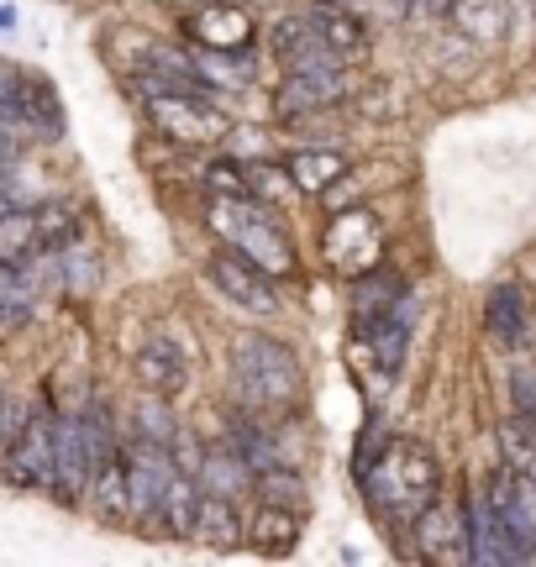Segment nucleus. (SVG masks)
<instances>
[{"label":"nucleus","mask_w":536,"mask_h":567,"mask_svg":"<svg viewBox=\"0 0 536 567\" xmlns=\"http://www.w3.org/2000/svg\"><path fill=\"white\" fill-rule=\"evenodd\" d=\"M352 478L384 526H411L421 509L442 499V463L432 457V446L390 436L384 425H363L352 452Z\"/></svg>","instance_id":"obj_1"},{"label":"nucleus","mask_w":536,"mask_h":567,"mask_svg":"<svg viewBox=\"0 0 536 567\" xmlns=\"http://www.w3.org/2000/svg\"><path fill=\"white\" fill-rule=\"evenodd\" d=\"M227 379H231V405L264 415V421H289L306 405V368L300 352L268 331H237L231 337V358H227Z\"/></svg>","instance_id":"obj_2"},{"label":"nucleus","mask_w":536,"mask_h":567,"mask_svg":"<svg viewBox=\"0 0 536 567\" xmlns=\"http://www.w3.org/2000/svg\"><path fill=\"white\" fill-rule=\"evenodd\" d=\"M200 226L216 243H227L231 252H243L248 264L268 268L274 279L295 274V243H289V226L279 221L274 205L243 200V195H206L200 189Z\"/></svg>","instance_id":"obj_3"},{"label":"nucleus","mask_w":536,"mask_h":567,"mask_svg":"<svg viewBox=\"0 0 536 567\" xmlns=\"http://www.w3.org/2000/svg\"><path fill=\"white\" fill-rule=\"evenodd\" d=\"M132 90H137V101H143L147 122L158 126L168 142H179V147H210V142H221L231 132V116L206 90L158 84V80H143V74H132Z\"/></svg>","instance_id":"obj_4"},{"label":"nucleus","mask_w":536,"mask_h":567,"mask_svg":"<svg viewBox=\"0 0 536 567\" xmlns=\"http://www.w3.org/2000/svg\"><path fill=\"white\" fill-rule=\"evenodd\" d=\"M484 505L495 520L499 563H536V488L495 463V473L484 478Z\"/></svg>","instance_id":"obj_5"},{"label":"nucleus","mask_w":536,"mask_h":567,"mask_svg":"<svg viewBox=\"0 0 536 567\" xmlns=\"http://www.w3.org/2000/svg\"><path fill=\"white\" fill-rule=\"evenodd\" d=\"M53 442H59V405L32 400L21 415L17 442L0 457V478L21 494H53Z\"/></svg>","instance_id":"obj_6"},{"label":"nucleus","mask_w":536,"mask_h":567,"mask_svg":"<svg viewBox=\"0 0 536 567\" xmlns=\"http://www.w3.org/2000/svg\"><path fill=\"white\" fill-rule=\"evenodd\" d=\"M352 101V74L348 59H321V63H295L279 74L274 90V116L279 122H306L321 111H342Z\"/></svg>","instance_id":"obj_7"},{"label":"nucleus","mask_w":536,"mask_h":567,"mask_svg":"<svg viewBox=\"0 0 536 567\" xmlns=\"http://www.w3.org/2000/svg\"><path fill=\"white\" fill-rule=\"evenodd\" d=\"M379 216L369 205H337L321 226V258H327L337 274H363L373 268V252H379Z\"/></svg>","instance_id":"obj_8"},{"label":"nucleus","mask_w":536,"mask_h":567,"mask_svg":"<svg viewBox=\"0 0 536 567\" xmlns=\"http://www.w3.org/2000/svg\"><path fill=\"white\" fill-rule=\"evenodd\" d=\"M206 274H210V284H216L231 305H243L248 316H274V310H279V279H274L268 268L248 264L243 252H231V247L210 252Z\"/></svg>","instance_id":"obj_9"},{"label":"nucleus","mask_w":536,"mask_h":567,"mask_svg":"<svg viewBox=\"0 0 536 567\" xmlns=\"http://www.w3.org/2000/svg\"><path fill=\"white\" fill-rule=\"evenodd\" d=\"M415 300L394 305V310H384V316H373V321L352 326V337H358V347H369L373 368L384 373V379H400V368H405V358H411V337H415Z\"/></svg>","instance_id":"obj_10"},{"label":"nucleus","mask_w":536,"mask_h":567,"mask_svg":"<svg viewBox=\"0 0 536 567\" xmlns=\"http://www.w3.org/2000/svg\"><path fill=\"white\" fill-rule=\"evenodd\" d=\"M185 38L210 53H248L252 42V11L237 0H206L200 11L185 17Z\"/></svg>","instance_id":"obj_11"},{"label":"nucleus","mask_w":536,"mask_h":567,"mask_svg":"<svg viewBox=\"0 0 536 567\" xmlns=\"http://www.w3.org/2000/svg\"><path fill=\"white\" fill-rule=\"evenodd\" d=\"M90 478H95V463H90V446H84L80 415H74V410H59V442H53V499H59V505H84Z\"/></svg>","instance_id":"obj_12"},{"label":"nucleus","mask_w":536,"mask_h":567,"mask_svg":"<svg viewBox=\"0 0 536 567\" xmlns=\"http://www.w3.org/2000/svg\"><path fill=\"white\" fill-rule=\"evenodd\" d=\"M132 373H137V384H143V394H164V400H174V394H185L189 379H195V363H189V352L174 337H147L143 347H137V358H132Z\"/></svg>","instance_id":"obj_13"},{"label":"nucleus","mask_w":536,"mask_h":567,"mask_svg":"<svg viewBox=\"0 0 536 567\" xmlns=\"http://www.w3.org/2000/svg\"><path fill=\"white\" fill-rule=\"evenodd\" d=\"M532 321H536L532 300H526V289H520L516 279L489 284V295H484V331H489V342L505 347V352H520L536 331Z\"/></svg>","instance_id":"obj_14"},{"label":"nucleus","mask_w":536,"mask_h":567,"mask_svg":"<svg viewBox=\"0 0 536 567\" xmlns=\"http://www.w3.org/2000/svg\"><path fill=\"white\" fill-rule=\"evenodd\" d=\"M411 547L421 563H468V542H463V515H453V505L447 499H436V505H426L421 515L411 520Z\"/></svg>","instance_id":"obj_15"},{"label":"nucleus","mask_w":536,"mask_h":567,"mask_svg":"<svg viewBox=\"0 0 536 567\" xmlns=\"http://www.w3.org/2000/svg\"><path fill=\"white\" fill-rule=\"evenodd\" d=\"M38 258H48L38 200H6L0 205V268H38Z\"/></svg>","instance_id":"obj_16"},{"label":"nucleus","mask_w":536,"mask_h":567,"mask_svg":"<svg viewBox=\"0 0 536 567\" xmlns=\"http://www.w3.org/2000/svg\"><path fill=\"white\" fill-rule=\"evenodd\" d=\"M300 11H306V21L316 27V38L327 42L331 53H342V59L369 53V21L358 17L348 0H306Z\"/></svg>","instance_id":"obj_17"},{"label":"nucleus","mask_w":536,"mask_h":567,"mask_svg":"<svg viewBox=\"0 0 536 567\" xmlns=\"http://www.w3.org/2000/svg\"><path fill=\"white\" fill-rule=\"evenodd\" d=\"M411 300V279H405V268L394 264H373L363 268V274H352V326L373 321V316H384V310H394V305Z\"/></svg>","instance_id":"obj_18"},{"label":"nucleus","mask_w":536,"mask_h":567,"mask_svg":"<svg viewBox=\"0 0 536 567\" xmlns=\"http://www.w3.org/2000/svg\"><path fill=\"white\" fill-rule=\"evenodd\" d=\"M189 542H200L210 551H237L248 547V515H243V499H227V494H200V515H195V530Z\"/></svg>","instance_id":"obj_19"},{"label":"nucleus","mask_w":536,"mask_h":567,"mask_svg":"<svg viewBox=\"0 0 536 567\" xmlns=\"http://www.w3.org/2000/svg\"><path fill=\"white\" fill-rule=\"evenodd\" d=\"M268 53L279 59V69H295V63H321V59H342V53H331L327 42L316 38V27L306 21V11H285V17L268 21Z\"/></svg>","instance_id":"obj_20"},{"label":"nucleus","mask_w":536,"mask_h":567,"mask_svg":"<svg viewBox=\"0 0 536 567\" xmlns=\"http://www.w3.org/2000/svg\"><path fill=\"white\" fill-rule=\"evenodd\" d=\"M306 536V509L289 505H258V515L248 520V547L258 557H289Z\"/></svg>","instance_id":"obj_21"},{"label":"nucleus","mask_w":536,"mask_h":567,"mask_svg":"<svg viewBox=\"0 0 536 567\" xmlns=\"http://www.w3.org/2000/svg\"><path fill=\"white\" fill-rule=\"evenodd\" d=\"M279 163L289 168V179H295L300 195H327L331 184L352 174V158L342 147H295V153H285Z\"/></svg>","instance_id":"obj_22"},{"label":"nucleus","mask_w":536,"mask_h":567,"mask_svg":"<svg viewBox=\"0 0 536 567\" xmlns=\"http://www.w3.org/2000/svg\"><path fill=\"white\" fill-rule=\"evenodd\" d=\"M21 137L32 142H59L63 137V101L53 80L27 69V111H21Z\"/></svg>","instance_id":"obj_23"},{"label":"nucleus","mask_w":536,"mask_h":567,"mask_svg":"<svg viewBox=\"0 0 536 567\" xmlns=\"http://www.w3.org/2000/svg\"><path fill=\"white\" fill-rule=\"evenodd\" d=\"M463 542H468V563L474 567H495L499 551H495V520H489V505H484V488H468L463 494Z\"/></svg>","instance_id":"obj_24"},{"label":"nucleus","mask_w":536,"mask_h":567,"mask_svg":"<svg viewBox=\"0 0 536 567\" xmlns=\"http://www.w3.org/2000/svg\"><path fill=\"white\" fill-rule=\"evenodd\" d=\"M126 436H137V442H153V446H164V452H174L179 446V421H174V410H168L164 394H143L137 400V410H132V431Z\"/></svg>","instance_id":"obj_25"},{"label":"nucleus","mask_w":536,"mask_h":567,"mask_svg":"<svg viewBox=\"0 0 536 567\" xmlns=\"http://www.w3.org/2000/svg\"><path fill=\"white\" fill-rule=\"evenodd\" d=\"M248 499H258V505L306 509V478H300V467H295V463H279V467H268V473H258V478H252Z\"/></svg>","instance_id":"obj_26"},{"label":"nucleus","mask_w":536,"mask_h":567,"mask_svg":"<svg viewBox=\"0 0 536 567\" xmlns=\"http://www.w3.org/2000/svg\"><path fill=\"white\" fill-rule=\"evenodd\" d=\"M499 446H505V452H499V463L536 488V425H526V421L511 415V421L499 425Z\"/></svg>","instance_id":"obj_27"},{"label":"nucleus","mask_w":536,"mask_h":567,"mask_svg":"<svg viewBox=\"0 0 536 567\" xmlns=\"http://www.w3.org/2000/svg\"><path fill=\"white\" fill-rule=\"evenodd\" d=\"M32 305H38L32 268H0V326L32 321Z\"/></svg>","instance_id":"obj_28"},{"label":"nucleus","mask_w":536,"mask_h":567,"mask_svg":"<svg viewBox=\"0 0 536 567\" xmlns=\"http://www.w3.org/2000/svg\"><path fill=\"white\" fill-rule=\"evenodd\" d=\"M21 111H27V69L0 59V126L21 137Z\"/></svg>","instance_id":"obj_29"},{"label":"nucleus","mask_w":536,"mask_h":567,"mask_svg":"<svg viewBox=\"0 0 536 567\" xmlns=\"http://www.w3.org/2000/svg\"><path fill=\"white\" fill-rule=\"evenodd\" d=\"M505 389H511V415H516V421H526V425H536V363H516V368H511Z\"/></svg>","instance_id":"obj_30"},{"label":"nucleus","mask_w":536,"mask_h":567,"mask_svg":"<svg viewBox=\"0 0 536 567\" xmlns=\"http://www.w3.org/2000/svg\"><path fill=\"white\" fill-rule=\"evenodd\" d=\"M21 415H27V405H21V400H11V394L0 389V457H6V446L17 442V431H21Z\"/></svg>","instance_id":"obj_31"},{"label":"nucleus","mask_w":536,"mask_h":567,"mask_svg":"<svg viewBox=\"0 0 536 567\" xmlns=\"http://www.w3.org/2000/svg\"><path fill=\"white\" fill-rule=\"evenodd\" d=\"M457 6H463V0H415V11H426V17H457Z\"/></svg>","instance_id":"obj_32"},{"label":"nucleus","mask_w":536,"mask_h":567,"mask_svg":"<svg viewBox=\"0 0 536 567\" xmlns=\"http://www.w3.org/2000/svg\"><path fill=\"white\" fill-rule=\"evenodd\" d=\"M17 27V6H0V32H11Z\"/></svg>","instance_id":"obj_33"},{"label":"nucleus","mask_w":536,"mask_h":567,"mask_svg":"<svg viewBox=\"0 0 536 567\" xmlns=\"http://www.w3.org/2000/svg\"><path fill=\"white\" fill-rule=\"evenodd\" d=\"M384 6H390L394 17H411V11H415V0H384Z\"/></svg>","instance_id":"obj_34"},{"label":"nucleus","mask_w":536,"mask_h":567,"mask_svg":"<svg viewBox=\"0 0 536 567\" xmlns=\"http://www.w3.org/2000/svg\"><path fill=\"white\" fill-rule=\"evenodd\" d=\"M237 6H258V0H237Z\"/></svg>","instance_id":"obj_35"},{"label":"nucleus","mask_w":536,"mask_h":567,"mask_svg":"<svg viewBox=\"0 0 536 567\" xmlns=\"http://www.w3.org/2000/svg\"><path fill=\"white\" fill-rule=\"evenodd\" d=\"M348 6H352V0H348Z\"/></svg>","instance_id":"obj_36"}]
</instances>
